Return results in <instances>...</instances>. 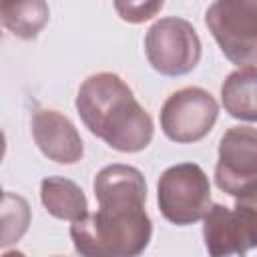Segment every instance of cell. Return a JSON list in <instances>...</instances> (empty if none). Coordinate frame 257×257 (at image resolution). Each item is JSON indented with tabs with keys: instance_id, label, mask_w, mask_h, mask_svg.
Here are the masks:
<instances>
[{
	"instance_id": "cell-1",
	"label": "cell",
	"mask_w": 257,
	"mask_h": 257,
	"mask_svg": "<svg viewBox=\"0 0 257 257\" xmlns=\"http://www.w3.org/2000/svg\"><path fill=\"white\" fill-rule=\"evenodd\" d=\"M98 211L72 221L70 237L76 253L84 257H135L153 235L145 211L147 183L137 167L114 163L94 177Z\"/></svg>"
},
{
	"instance_id": "cell-2",
	"label": "cell",
	"mask_w": 257,
	"mask_h": 257,
	"mask_svg": "<svg viewBox=\"0 0 257 257\" xmlns=\"http://www.w3.org/2000/svg\"><path fill=\"white\" fill-rule=\"evenodd\" d=\"M76 110L84 126L114 151L139 153L153 141L151 114L118 74H90L78 88Z\"/></svg>"
},
{
	"instance_id": "cell-3",
	"label": "cell",
	"mask_w": 257,
	"mask_h": 257,
	"mask_svg": "<svg viewBox=\"0 0 257 257\" xmlns=\"http://www.w3.org/2000/svg\"><path fill=\"white\" fill-rule=\"evenodd\" d=\"M161 215L179 227L201 221L211 209V183L197 163L169 167L157 185Z\"/></svg>"
},
{
	"instance_id": "cell-4",
	"label": "cell",
	"mask_w": 257,
	"mask_h": 257,
	"mask_svg": "<svg viewBox=\"0 0 257 257\" xmlns=\"http://www.w3.org/2000/svg\"><path fill=\"white\" fill-rule=\"evenodd\" d=\"M203 239L209 255H245L257 249V187L237 197L235 207L211 205L203 217Z\"/></svg>"
},
{
	"instance_id": "cell-5",
	"label": "cell",
	"mask_w": 257,
	"mask_h": 257,
	"mask_svg": "<svg viewBox=\"0 0 257 257\" xmlns=\"http://www.w3.org/2000/svg\"><path fill=\"white\" fill-rule=\"evenodd\" d=\"M205 24L227 60L237 66L257 62V0H215Z\"/></svg>"
},
{
	"instance_id": "cell-6",
	"label": "cell",
	"mask_w": 257,
	"mask_h": 257,
	"mask_svg": "<svg viewBox=\"0 0 257 257\" xmlns=\"http://www.w3.org/2000/svg\"><path fill=\"white\" fill-rule=\"evenodd\" d=\"M149 64L165 76H183L201 60V40L193 24L179 16L157 20L145 36Z\"/></svg>"
},
{
	"instance_id": "cell-7",
	"label": "cell",
	"mask_w": 257,
	"mask_h": 257,
	"mask_svg": "<svg viewBox=\"0 0 257 257\" xmlns=\"http://www.w3.org/2000/svg\"><path fill=\"white\" fill-rule=\"evenodd\" d=\"M219 116L213 94L199 86L173 92L161 108V128L173 143H197L205 139Z\"/></svg>"
},
{
	"instance_id": "cell-8",
	"label": "cell",
	"mask_w": 257,
	"mask_h": 257,
	"mask_svg": "<svg viewBox=\"0 0 257 257\" xmlns=\"http://www.w3.org/2000/svg\"><path fill=\"white\" fill-rule=\"evenodd\" d=\"M217 187L231 195L243 197L257 187V128L231 126L219 143V159L215 167Z\"/></svg>"
},
{
	"instance_id": "cell-9",
	"label": "cell",
	"mask_w": 257,
	"mask_h": 257,
	"mask_svg": "<svg viewBox=\"0 0 257 257\" xmlns=\"http://www.w3.org/2000/svg\"><path fill=\"white\" fill-rule=\"evenodd\" d=\"M32 137L40 153L60 165H74L82 159V139L68 116L58 110L40 108L32 116Z\"/></svg>"
},
{
	"instance_id": "cell-10",
	"label": "cell",
	"mask_w": 257,
	"mask_h": 257,
	"mask_svg": "<svg viewBox=\"0 0 257 257\" xmlns=\"http://www.w3.org/2000/svg\"><path fill=\"white\" fill-rule=\"evenodd\" d=\"M225 110L239 120L257 122V66H239L221 84Z\"/></svg>"
},
{
	"instance_id": "cell-11",
	"label": "cell",
	"mask_w": 257,
	"mask_h": 257,
	"mask_svg": "<svg viewBox=\"0 0 257 257\" xmlns=\"http://www.w3.org/2000/svg\"><path fill=\"white\" fill-rule=\"evenodd\" d=\"M44 209L62 221H78L88 215V201L82 189L66 177H46L40 183Z\"/></svg>"
},
{
	"instance_id": "cell-12",
	"label": "cell",
	"mask_w": 257,
	"mask_h": 257,
	"mask_svg": "<svg viewBox=\"0 0 257 257\" xmlns=\"http://www.w3.org/2000/svg\"><path fill=\"white\" fill-rule=\"evenodd\" d=\"M46 0H0V20L14 36L32 40L48 24Z\"/></svg>"
},
{
	"instance_id": "cell-13",
	"label": "cell",
	"mask_w": 257,
	"mask_h": 257,
	"mask_svg": "<svg viewBox=\"0 0 257 257\" xmlns=\"http://www.w3.org/2000/svg\"><path fill=\"white\" fill-rule=\"evenodd\" d=\"M28 223H30L28 203L22 197L6 191L2 201V247L16 243L26 233Z\"/></svg>"
},
{
	"instance_id": "cell-14",
	"label": "cell",
	"mask_w": 257,
	"mask_h": 257,
	"mask_svg": "<svg viewBox=\"0 0 257 257\" xmlns=\"http://www.w3.org/2000/svg\"><path fill=\"white\" fill-rule=\"evenodd\" d=\"M112 4L124 22L141 24L157 16L165 6V0H112Z\"/></svg>"
}]
</instances>
